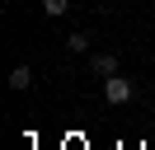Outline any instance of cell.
Masks as SVG:
<instances>
[{"mask_svg":"<svg viewBox=\"0 0 155 150\" xmlns=\"http://www.w3.org/2000/svg\"><path fill=\"white\" fill-rule=\"evenodd\" d=\"M28 84H33V70H28V66H14V70H10V89H14V94H24Z\"/></svg>","mask_w":155,"mask_h":150,"instance_id":"3","label":"cell"},{"mask_svg":"<svg viewBox=\"0 0 155 150\" xmlns=\"http://www.w3.org/2000/svg\"><path fill=\"white\" fill-rule=\"evenodd\" d=\"M132 94H136V84L127 80V75H108V80H104V99L113 103V108H122V103L132 99Z\"/></svg>","mask_w":155,"mask_h":150,"instance_id":"1","label":"cell"},{"mask_svg":"<svg viewBox=\"0 0 155 150\" xmlns=\"http://www.w3.org/2000/svg\"><path fill=\"white\" fill-rule=\"evenodd\" d=\"M71 9V0H42V14H52V19H61Z\"/></svg>","mask_w":155,"mask_h":150,"instance_id":"4","label":"cell"},{"mask_svg":"<svg viewBox=\"0 0 155 150\" xmlns=\"http://www.w3.org/2000/svg\"><path fill=\"white\" fill-rule=\"evenodd\" d=\"M89 70H94L99 80H108V75H117V56H113V52H99V56H89Z\"/></svg>","mask_w":155,"mask_h":150,"instance_id":"2","label":"cell"},{"mask_svg":"<svg viewBox=\"0 0 155 150\" xmlns=\"http://www.w3.org/2000/svg\"><path fill=\"white\" fill-rule=\"evenodd\" d=\"M89 42H94L89 33H71V38H66V47H71V52H89Z\"/></svg>","mask_w":155,"mask_h":150,"instance_id":"5","label":"cell"}]
</instances>
